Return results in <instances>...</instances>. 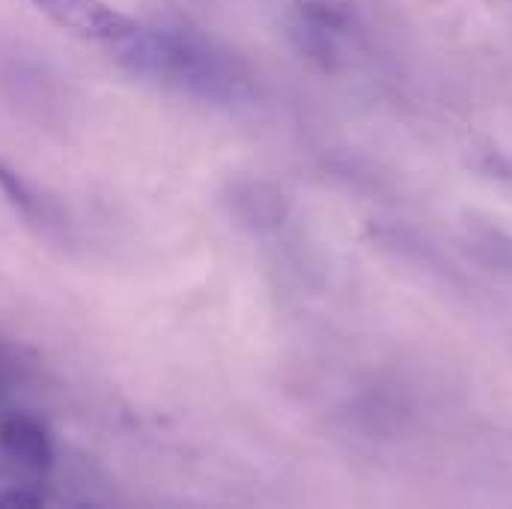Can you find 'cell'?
<instances>
[{"instance_id":"1","label":"cell","mask_w":512,"mask_h":509,"mask_svg":"<svg viewBox=\"0 0 512 509\" xmlns=\"http://www.w3.org/2000/svg\"><path fill=\"white\" fill-rule=\"evenodd\" d=\"M48 18H54L60 27L87 36V39H105V42H126L134 39L137 24L108 6L105 0H33Z\"/></svg>"},{"instance_id":"2","label":"cell","mask_w":512,"mask_h":509,"mask_svg":"<svg viewBox=\"0 0 512 509\" xmlns=\"http://www.w3.org/2000/svg\"><path fill=\"white\" fill-rule=\"evenodd\" d=\"M0 450L27 471L45 474L54 465V444L48 429L30 414H12L0 423Z\"/></svg>"},{"instance_id":"3","label":"cell","mask_w":512,"mask_h":509,"mask_svg":"<svg viewBox=\"0 0 512 509\" xmlns=\"http://www.w3.org/2000/svg\"><path fill=\"white\" fill-rule=\"evenodd\" d=\"M0 191L6 194V200L24 215V218H36L39 215V206H36V197L30 194V188L18 179V173H12L3 161H0Z\"/></svg>"},{"instance_id":"4","label":"cell","mask_w":512,"mask_h":509,"mask_svg":"<svg viewBox=\"0 0 512 509\" xmlns=\"http://www.w3.org/2000/svg\"><path fill=\"white\" fill-rule=\"evenodd\" d=\"M0 507H42V498L33 492L9 489V492H0Z\"/></svg>"}]
</instances>
